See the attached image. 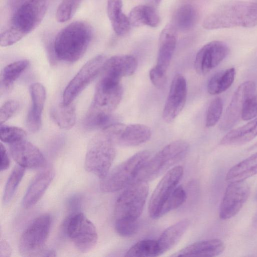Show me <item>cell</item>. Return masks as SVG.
Instances as JSON below:
<instances>
[{
  "instance_id": "40",
  "label": "cell",
  "mask_w": 257,
  "mask_h": 257,
  "mask_svg": "<svg viewBox=\"0 0 257 257\" xmlns=\"http://www.w3.org/2000/svg\"><path fill=\"white\" fill-rule=\"evenodd\" d=\"M114 228L116 233L122 237L132 236L139 229L138 220H115Z\"/></svg>"
},
{
  "instance_id": "11",
  "label": "cell",
  "mask_w": 257,
  "mask_h": 257,
  "mask_svg": "<svg viewBox=\"0 0 257 257\" xmlns=\"http://www.w3.org/2000/svg\"><path fill=\"white\" fill-rule=\"evenodd\" d=\"M115 145L133 147L147 142L151 136V130L143 124H113L101 131Z\"/></svg>"
},
{
  "instance_id": "31",
  "label": "cell",
  "mask_w": 257,
  "mask_h": 257,
  "mask_svg": "<svg viewBox=\"0 0 257 257\" xmlns=\"http://www.w3.org/2000/svg\"><path fill=\"white\" fill-rule=\"evenodd\" d=\"M197 19L198 13L196 9L190 4H184L176 11L173 26L176 29L188 31L194 27Z\"/></svg>"
},
{
  "instance_id": "13",
  "label": "cell",
  "mask_w": 257,
  "mask_h": 257,
  "mask_svg": "<svg viewBox=\"0 0 257 257\" xmlns=\"http://www.w3.org/2000/svg\"><path fill=\"white\" fill-rule=\"evenodd\" d=\"M120 80L101 75L90 106L102 111L112 112L120 103L123 94Z\"/></svg>"
},
{
  "instance_id": "27",
  "label": "cell",
  "mask_w": 257,
  "mask_h": 257,
  "mask_svg": "<svg viewBox=\"0 0 257 257\" xmlns=\"http://www.w3.org/2000/svg\"><path fill=\"white\" fill-rule=\"evenodd\" d=\"M121 0H107V13L113 31L116 35L122 36L130 31L131 24L122 12Z\"/></svg>"
},
{
  "instance_id": "17",
  "label": "cell",
  "mask_w": 257,
  "mask_h": 257,
  "mask_svg": "<svg viewBox=\"0 0 257 257\" xmlns=\"http://www.w3.org/2000/svg\"><path fill=\"white\" fill-rule=\"evenodd\" d=\"M187 84L185 77L177 74L173 78L163 110L166 122H172L183 109L187 98Z\"/></svg>"
},
{
  "instance_id": "12",
  "label": "cell",
  "mask_w": 257,
  "mask_h": 257,
  "mask_svg": "<svg viewBox=\"0 0 257 257\" xmlns=\"http://www.w3.org/2000/svg\"><path fill=\"white\" fill-rule=\"evenodd\" d=\"M183 173L182 166H176L164 174L154 189L149 201L148 210L151 218L156 219L161 217L163 206L178 186Z\"/></svg>"
},
{
  "instance_id": "20",
  "label": "cell",
  "mask_w": 257,
  "mask_h": 257,
  "mask_svg": "<svg viewBox=\"0 0 257 257\" xmlns=\"http://www.w3.org/2000/svg\"><path fill=\"white\" fill-rule=\"evenodd\" d=\"M177 41V29L173 25H167L160 35L157 64L155 66L165 73H166L170 64Z\"/></svg>"
},
{
  "instance_id": "28",
  "label": "cell",
  "mask_w": 257,
  "mask_h": 257,
  "mask_svg": "<svg viewBox=\"0 0 257 257\" xmlns=\"http://www.w3.org/2000/svg\"><path fill=\"white\" fill-rule=\"evenodd\" d=\"M131 25L139 27L148 26L157 27L160 24V18L157 12L148 5H139L134 8L128 16Z\"/></svg>"
},
{
  "instance_id": "14",
  "label": "cell",
  "mask_w": 257,
  "mask_h": 257,
  "mask_svg": "<svg viewBox=\"0 0 257 257\" xmlns=\"http://www.w3.org/2000/svg\"><path fill=\"white\" fill-rule=\"evenodd\" d=\"M249 194L250 187L245 181L228 183L219 207L220 218L225 220L237 215Z\"/></svg>"
},
{
  "instance_id": "4",
  "label": "cell",
  "mask_w": 257,
  "mask_h": 257,
  "mask_svg": "<svg viewBox=\"0 0 257 257\" xmlns=\"http://www.w3.org/2000/svg\"><path fill=\"white\" fill-rule=\"evenodd\" d=\"M189 148L188 143L183 140L168 144L149 159L136 181L148 182L165 174L185 157Z\"/></svg>"
},
{
  "instance_id": "45",
  "label": "cell",
  "mask_w": 257,
  "mask_h": 257,
  "mask_svg": "<svg viewBox=\"0 0 257 257\" xmlns=\"http://www.w3.org/2000/svg\"><path fill=\"white\" fill-rule=\"evenodd\" d=\"M0 156H1V171L7 170L10 166V160L7 153V150L3 145L1 143L0 146Z\"/></svg>"
},
{
  "instance_id": "18",
  "label": "cell",
  "mask_w": 257,
  "mask_h": 257,
  "mask_svg": "<svg viewBox=\"0 0 257 257\" xmlns=\"http://www.w3.org/2000/svg\"><path fill=\"white\" fill-rule=\"evenodd\" d=\"M10 152L18 165L25 169L42 168L47 164L41 151L26 139L10 144Z\"/></svg>"
},
{
  "instance_id": "19",
  "label": "cell",
  "mask_w": 257,
  "mask_h": 257,
  "mask_svg": "<svg viewBox=\"0 0 257 257\" xmlns=\"http://www.w3.org/2000/svg\"><path fill=\"white\" fill-rule=\"evenodd\" d=\"M31 105L28 112L26 123L32 132L39 130L42 124V114L46 98L44 86L40 83H34L30 86Z\"/></svg>"
},
{
  "instance_id": "33",
  "label": "cell",
  "mask_w": 257,
  "mask_h": 257,
  "mask_svg": "<svg viewBox=\"0 0 257 257\" xmlns=\"http://www.w3.org/2000/svg\"><path fill=\"white\" fill-rule=\"evenodd\" d=\"M27 60H18L7 65L1 75V91L9 89L29 66Z\"/></svg>"
},
{
  "instance_id": "7",
  "label": "cell",
  "mask_w": 257,
  "mask_h": 257,
  "mask_svg": "<svg viewBox=\"0 0 257 257\" xmlns=\"http://www.w3.org/2000/svg\"><path fill=\"white\" fill-rule=\"evenodd\" d=\"M65 233L78 251L86 253L96 245L98 240L93 223L80 212L70 214L63 224Z\"/></svg>"
},
{
  "instance_id": "41",
  "label": "cell",
  "mask_w": 257,
  "mask_h": 257,
  "mask_svg": "<svg viewBox=\"0 0 257 257\" xmlns=\"http://www.w3.org/2000/svg\"><path fill=\"white\" fill-rule=\"evenodd\" d=\"M20 107V103L16 99H11L5 102L0 108V124H3L11 118Z\"/></svg>"
},
{
  "instance_id": "5",
  "label": "cell",
  "mask_w": 257,
  "mask_h": 257,
  "mask_svg": "<svg viewBox=\"0 0 257 257\" xmlns=\"http://www.w3.org/2000/svg\"><path fill=\"white\" fill-rule=\"evenodd\" d=\"M115 154V144L101 131L92 138L88 144L85 169L102 179L110 171Z\"/></svg>"
},
{
  "instance_id": "2",
  "label": "cell",
  "mask_w": 257,
  "mask_h": 257,
  "mask_svg": "<svg viewBox=\"0 0 257 257\" xmlns=\"http://www.w3.org/2000/svg\"><path fill=\"white\" fill-rule=\"evenodd\" d=\"M92 36L91 28L80 21L73 22L56 35L53 46L55 59L68 63L78 61L84 55Z\"/></svg>"
},
{
  "instance_id": "47",
  "label": "cell",
  "mask_w": 257,
  "mask_h": 257,
  "mask_svg": "<svg viewBox=\"0 0 257 257\" xmlns=\"http://www.w3.org/2000/svg\"><path fill=\"white\" fill-rule=\"evenodd\" d=\"M25 0H7L8 4L11 8L17 9Z\"/></svg>"
},
{
  "instance_id": "22",
  "label": "cell",
  "mask_w": 257,
  "mask_h": 257,
  "mask_svg": "<svg viewBox=\"0 0 257 257\" xmlns=\"http://www.w3.org/2000/svg\"><path fill=\"white\" fill-rule=\"evenodd\" d=\"M138 67V61L130 55H115L106 59L101 71L102 75L121 79L132 75Z\"/></svg>"
},
{
  "instance_id": "44",
  "label": "cell",
  "mask_w": 257,
  "mask_h": 257,
  "mask_svg": "<svg viewBox=\"0 0 257 257\" xmlns=\"http://www.w3.org/2000/svg\"><path fill=\"white\" fill-rule=\"evenodd\" d=\"M82 197L75 194L70 197L67 201V206L70 214L79 212L82 205Z\"/></svg>"
},
{
  "instance_id": "50",
  "label": "cell",
  "mask_w": 257,
  "mask_h": 257,
  "mask_svg": "<svg viewBox=\"0 0 257 257\" xmlns=\"http://www.w3.org/2000/svg\"><path fill=\"white\" fill-rule=\"evenodd\" d=\"M257 148V143L252 147V149Z\"/></svg>"
},
{
  "instance_id": "23",
  "label": "cell",
  "mask_w": 257,
  "mask_h": 257,
  "mask_svg": "<svg viewBox=\"0 0 257 257\" xmlns=\"http://www.w3.org/2000/svg\"><path fill=\"white\" fill-rule=\"evenodd\" d=\"M224 243L218 238H212L193 243L171 255V256L214 257L225 250Z\"/></svg>"
},
{
  "instance_id": "3",
  "label": "cell",
  "mask_w": 257,
  "mask_h": 257,
  "mask_svg": "<svg viewBox=\"0 0 257 257\" xmlns=\"http://www.w3.org/2000/svg\"><path fill=\"white\" fill-rule=\"evenodd\" d=\"M150 157L149 151H142L110 170L101 179V191L104 193H112L128 187L136 181Z\"/></svg>"
},
{
  "instance_id": "48",
  "label": "cell",
  "mask_w": 257,
  "mask_h": 257,
  "mask_svg": "<svg viewBox=\"0 0 257 257\" xmlns=\"http://www.w3.org/2000/svg\"><path fill=\"white\" fill-rule=\"evenodd\" d=\"M252 224L254 227L257 228V212L253 217Z\"/></svg>"
},
{
  "instance_id": "49",
  "label": "cell",
  "mask_w": 257,
  "mask_h": 257,
  "mask_svg": "<svg viewBox=\"0 0 257 257\" xmlns=\"http://www.w3.org/2000/svg\"><path fill=\"white\" fill-rule=\"evenodd\" d=\"M161 1V0H155V2L157 4H159Z\"/></svg>"
},
{
  "instance_id": "21",
  "label": "cell",
  "mask_w": 257,
  "mask_h": 257,
  "mask_svg": "<svg viewBox=\"0 0 257 257\" xmlns=\"http://www.w3.org/2000/svg\"><path fill=\"white\" fill-rule=\"evenodd\" d=\"M55 175L51 167L45 169L34 178L28 187L22 200V206L29 208L36 204L43 196Z\"/></svg>"
},
{
  "instance_id": "51",
  "label": "cell",
  "mask_w": 257,
  "mask_h": 257,
  "mask_svg": "<svg viewBox=\"0 0 257 257\" xmlns=\"http://www.w3.org/2000/svg\"><path fill=\"white\" fill-rule=\"evenodd\" d=\"M256 198H257V194H256Z\"/></svg>"
},
{
  "instance_id": "37",
  "label": "cell",
  "mask_w": 257,
  "mask_h": 257,
  "mask_svg": "<svg viewBox=\"0 0 257 257\" xmlns=\"http://www.w3.org/2000/svg\"><path fill=\"white\" fill-rule=\"evenodd\" d=\"M82 0H62L56 13V19L59 23L70 20L75 14Z\"/></svg>"
},
{
  "instance_id": "26",
  "label": "cell",
  "mask_w": 257,
  "mask_h": 257,
  "mask_svg": "<svg viewBox=\"0 0 257 257\" xmlns=\"http://www.w3.org/2000/svg\"><path fill=\"white\" fill-rule=\"evenodd\" d=\"M257 174V152L232 166L227 172V183L243 181Z\"/></svg>"
},
{
  "instance_id": "34",
  "label": "cell",
  "mask_w": 257,
  "mask_h": 257,
  "mask_svg": "<svg viewBox=\"0 0 257 257\" xmlns=\"http://www.w3.org/2000/svg\"><path fill=\"white\" fill-rule=\"evenodd\" d=\"M161 255L157 240L146 239L140 240L126 252V257H155Z\"/></svg>"
},
{
  "instance_id": "36",
  "label": "cell",
  "mask_w": 257,
  "mask_h": 257,
  "mask_svg": "<svg viewBox=\"0 0 257 257\" xmlns=\"http://www.w3.org/2000/svg\"><path fill=\"white\" fill-rule=\"evenodd\" d=\"M186 198V193L183 187L177 186L163 206L161 217L181 206L185 202Z\"/></svg>"
},
{
  "instance_id": "6",
  "label": "cell",
  "mask_w": 257,
  "mask_h": 257,
  "mask_svg": "<svg viewBox=\"0 0 257 257\" xmlns=\"http://www.w3.org/2000/svg\"><path fill=\"white\" fill-rule=\"evenodd\" d=\"M148 183L135 181L119 195L115 204V220H138L149 194Z\"/></svg>"
},
{
  "instance_id": "10",
  "label": "cell",
  "mask_w": 257,
  "mask_h": 257,
  "mask_svg": "<svg viewBox=\"0 0 257 257\" xmlns=\"http://www.w3.org/2000/svg\"><path fill=\"white\" fill-rule=\"evenodd\" d=\"M106 57L98 55L88 61L71 80L64 90L62 103L72 104L74 99L100 73Z\"/></svg>"
},
{
  "instance_id": "15",
  "label": "cell",
  "mask_w": 257,
  "mask_h": 257,
  "mask_svg": "<svg viewBox=\"0 0 257 257\" xmlns=\"http://www.w3.org/2000/svg\"><path fill=\"white\" fill-rule=\"evenodd\" d=\"M256 89L254 81L248 80L240 84L234 92L220 123L223 131L231 128L241 118L242 111L247 99L253 95Z\"/></svg>"
},
{
  "instance_id": "38",
  "label": "cell",
  "mask_w": 257,
  "mask_h": 257,
  "mask_svg": "<svg viewBox=\"0 0 257 257\" xmlns=\"http://www.w3.org/2000/svg\"><path fill=\"white\" fill-rule=\"evenodd\" d=\"M1 140L9 144L25 140L26 132L21 128L2 124L0 126Z\"/></svg>"
},
{
  "instance_id": "46",
  "label": "cell",
  "mask_w": 257,
  "mask_h": 257,
  "mask_svg": "<svg viewBox=\"0 0 257 257\" xmlns=\"http://www.w3.org/2000/svg\"><path fill=\"white\" fill-rule=\"evenodd\" d=\"M11 250L8 242L3 239L1 241L0 256H9L11 255Z\"/></svg>"
},
{
  "instance_id": "8",
  "label": "cell",
  "mask_w": 257,
  "mask_h": 257,
  "mask_svg": "<svg viewBox=\"0 0 257 257\" xmlns=\"http://www.w3.org/2000/svg\"><path fill=\"white\" fill-rule=\"evenodd\" d=\"M51 217L44 214L36 218L22 233L19 243L20 253L26 256H41L49 236Z\"/></svg>"
},
{
  "instance_id": "39",
  "label": "cell",
  "mask_w": 257,
  "mask_h": 257,
  "mask_svg": "<svg viewBox=\"0 0 257 257\" xmlns=\"http://www.w3.org/2000/svg\"><path fill=\"white\" fill-rule=\"evenodd\" d=\"M223 111V101L220 97L213 99L210 103L206 112L205 125L208 127L214 126L219 120Z\"/></svg>"
},
{
  "instance_id": "30",
  "label": "cell",
  "mask_w": 257,
  "mask_h": 257,
  "mask_svg": "<svg viewBox=\"0 0 257 257\" xmlns=\"http://www.w3.org/2000/svg\"><path fill=\"white\" fill-rule=\"evenodd\" d=\"M235 73V69L233 67L217 72L210 78L208 83V93L212 95H216L227 90L234 82Z\"/></svg>"
},
{
  "instance_id": "43",
  "label": "cell",
  "mask_w": 257,
  "mask_h": 257,
  "mask_svg": "<svg viewBox=\"0 0 257 257\" xmlns=\"http://www.w3.org/2000/svg\"><path fill=\"white\" fill-rule=\"evenodd\" d=\"M149 76L152 83L156 87L162 88L164 86L166 82V73L155 66L150 70Z\"/></svg>"
},
{
  "instance_id": "16",
  "label": "cell",
  "mask_w": 257,
  "mask_h": 257,
  "mask_svg": "<svg viewBox=\"0 0 257 257\" xmlns=\"http://www.w3.org/2000/svg\"><path fill=\"white\" fill-rule=\"evenodd\" d=\"M229 48L224 42L213 41L204 45L197 52L194 68L199 75H205L218 66L227 56Z\"/></svg>"
},
{
  "instance_id": "1",
  "label": "cell",
  "mask_w": 257,
  "mask_h": 257,
  "mask_svg": "<svg viewBox=\"0 0 257 257\" xmlns=\"http://www.w3.org/2000/svg\"><path fill=\"white\" fill-rule=\"evenodd\" d=\"M257 26V3L233 1L219 6L204 20L203 27L207 30Z\"/></svg>"
},
{
  "instance_id": "25",
  "label": "cell",
  "mask_w": 257,
  "mask_h": 257,
  "mask_svg": "<svg viewBox=\"0 0 257 257\" xmlns=\"http://www.w3.org/2000/svg\"><path fill=\"white\" fill-rule=\"evenodd\" d=\"M190 225L187 219H183L166 228L160 235L157 242L161 255L176 245Z\"/></svg>"
},
{
  "instance_id": "24",
  "label": "cell",
  "mask_w": 257,
  "mask_h": 257,
  "mask_svg": "<svg viewBox=\"0 0 257 257\" xmlns=\"http://www.w3.org/2000/svg\"><path fill=\"white\" fill-rule=\"evenodd\" d=\"M257 137V117L238 128L228 132L221 140L224 146H238L245 144Z\"/></svg>"
},
{
  "instance_id": "35",
  "label": "cell",
  "mask_w": 257,
  "mask_h": 257,
  "mask_svg": "<svg viewBox=\"0 0 257 257\" xmlns=\"http://www.w3.org/2000/svg\"><path fill=\"white\" fill-rule=\"evenodd\" d=\"M25 172V168L17 165L11 173L5 187L3 200L4 204H8L12 199Z\"/></svg>"
},
{
  "instance_id": "29",
  "label": "cell",
  "mask_w": 257,
  "mask_h": 257,
  "mask_svg": "<svg viewBox=\"0 0 257 257\" xmlns=\"http://www.w3.org/2000/svg\"><path fill=\"white\" fill-rule=\"evenodd\" d=\"M120 122V118L112 112H107L89 107L84 119V125L88 130H103Z\"/></svg>"
},
{
  "instance_id": "9",
  "label": "cell",
  "mask_w": 257,
  "mask_h": 257,
  "mask_svg": "<svg viewBox=\"0 0 257 257\" xmlns=\"http://www.w3.org/2000/svg\"><path fill=\"white\" fill-rule=\"evenodd\" d=\"M48 0H25L15 10L10 27L23 37L41 23L46 14Z\"/></svg>"
},
{
  "instance_id": "42",
  "label": "cell",
  "mask_w": 257,
  "mask_h": 257,
  "mask_svg": "<svg viewBox=\"0 0 257 257\" xmlns=\"http://www.w3.org/2000/svg\"><path fill=\"white\" fill-rule=\"evenodd\" d=\"M257 117V94H253L246 101L241 118L245 121L251 120Z\"/></svg>"
},
{
  "instance_id": "32",
  "label": "cell",
  "mask_w": 257,
  "mask_h": 257,
  "mask_svg": "<svg viewBox=\"0 0 257 257\" xmlns=\"http://www.w3.org/2000/svg\"><path fill=\"white\" fill-rule=\"evenodd\" d=\"M51 115L54 122L62 129H69L75 123V107L72 103L65 105L62 102L52 109Z\"/></svg>"
}]
</instances>
